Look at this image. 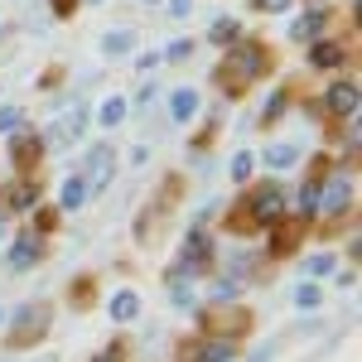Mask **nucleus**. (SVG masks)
<instances>
[{
    "mask_svg": "<svg viewBox=\"0 0 362 362\" xmlns=\"http://www.w3.org/2000/svg\"><path fill=\"white\" fill-rule=\"evenodd\" d=\"M329 112L334 116H358V83H334L329 87Z\"/></svg>",
    "mask_w": 362,
    "mask_h": 362,
    "instance_id": "423d86ee",
    "label": "nucleus"
},
{
    "mask_svg": "<svg viewBox=\"0 0 362 362\" xmlns=\"http://www.w3.org/2000/svg\"><path fill=\"white\" fill-rule=\"evenodd\" d=\"M329 271H334V256H309L305 261V276L314 280V276H329Z\"/></svg>",
    "mask_w": 362,
    "mask_h": 362,
    "instance_id": "393cba45",
    "label": "nucleus"
},
{
    "mask_svg": "<svg viewBox=\"0 0 362 362\" xmlns=\"http://www.w3.org/2000/svg\"><path fill=\"white\" fill-rule=\"evenodd\" d=\"M194 112H198V92L194 87H179V92L169 97V116H174V121H194Z\"/></svg>",
    "mask_w": 362,
    "mask_h": 362,
    "instance_id": "9b49d317",
    "label": "nucleus"
},
{
    "mask_svg": "<svg viewBox=\"0 0 362 362\" xmlns=\"http://www.w3.org/2000/svg\"><path fill=\"white\" fill-rule=\"evenodd\" d=\"M266 165H271V169H295V165H300V150L280 140V145H271V150H266Z\"/></svg>",
    "mask_w": 362,
    "mask_h": 362,
    "instance_id": "2eb2a0df",
    "label": "nucleus"
},
{
    "mask_svg": "<svg viewBox=\"0 0 362 362\" xmlns=\"http://www.w3.org/2000/svg\"><path fill=\"white\" fill-rule=\"evenodd\" d=\"M169 295H174V305H179V309H194V290H189L179 276H169Z\"/></svg>",
    "mask_w": 362,
    "mask_h": 362,
    "instance_id": "412c9836",
    "label": "nucleus"
},
{
    "mask_svg": "<svg viewBox=\"0 0 362 362\" xmlns=\"http://www.w3.org/2000/svg\"><path fill=\"white\" fill-rule=\"evenodd\" d=\"M300 213H305V218H314V213H319V184H314V179L300 189Z\"/></svg>",
    "mask_w": 362,
    "mask_h": 362,
    "instance_id": "aec40b11",
    "label": "nucleus"
},
{
    "mask_svg": "<svg viewBox=\"0 0 362 362\" xmlns=\"http://www.w3.org/2000/svg\"><path fill=\"white\" fill-rule=\"evenodd\" d=\"M87 184H83V174H68V179H63V184H58V203H63V208H68V213H78V208H83L87 203Z\"/></svg>",
    "mask_w": 362,
    "mask_h": 362,
    "instance_id": "0eeeda50",
    "label": "nucleus"
},
{
    "mask_svg": "<svg viewBox=\"0 0 362 362\" xmlns=\"http://www.w3.org/2000/svg\"><path fill=\"white\" fill-rule=\"evenodd\" d=\"M136 49V34L131 29H112V34H102V54L107 58H126Z\"/></svg>",
    "mask_w": 362,
    "mask_h": 362,
    "instance_id": "f8f14e48",
    "label": "nucleus"
},
{
    "mask_svg": "<svg viewBox=\"0 0 362 362\" xmlns=\"http://www.w3.org/2000/svg\"><path fill=\"white\" fill-rule=\"evenodd\" d=\"M247 208H251V223H276L280 213H285V189H280V184H261V189H256V194L247 198Z\"/></svg>",
    "mask_w": 362,
    "mask_h": 362,
    "instance_id": "f03ea898",
    "label": "nucleus"
},
{
    "mask_svg": "<svg viewBox=\"0 0 362 362\" xmlns=\"http://www.w3.org/2000/svg\"><path fill=\"white\" fill-rule=\"evenodd\" d=\"M126 112H131V102H126V97H107V102L97 107V121L112 131V126H121V121H126Z\"/></svg>",
    "mask_w": 362,
    "mask_h": 362,
    "instance_id": "4468645a",
    "label": "nucleus"
},
{
    "mask_svg": "<svg viewBox=\"0 0 362 362\" xmlns=\"http://www.w3.org/2000/svg\"><path fill=\"white\" fill-rule=\"evenodd\" d=\"M145 5H160V0H145Z\"/></svg>",
    "mask_w": 362,
    "mask_h": 362,
    "instance_id": "c9c22d12",
    "label": "nucleus"
},
{
    "mask_svg": "<svg viewBox=\"0 0 362 362\" xmlns=\"http://www.w3.org/2000/svg\"><path fill=\"white\" fill-rule=\"evenodd\" d=\"M0 131H25V112L20 107H0Z\"/></svg>",
    "mask_w": 362,
    "mask_h": 362,
    "instance_id": "5701e85b",
    "label": "nucleus"
},
{
    "mask_svg": "<svg viewBox=\"0 0 362 362\" xmlns=\"http://www.w3.org/2000/svg\"><path fill=\"white\" fill-rule=\"evenodd\" d=\"M256 10H290V0H251Z\"/></svg>",
    "mask_w": 362,
    "mask_h": 362,
    "instance_id": "7c9ffc66",
    "label": "nucleus"
},
{
    "mask_svg": "<svg viewBox=\"0 0 362 362\" xmlns=\"http://www.w3.org/2000/svg\"><path fill=\"white\" fill-rule=\"evenodd\" d=\"M261 68H266V54H261L256 44H242V39H237V44H232V58H227V68L218 78H227V73H232V78H256Z\"/></svg>",
    "mask_w": 362,
    "mask_h": 362,
    "instance_id": "7ed1b4c3",
    "label": "nucleus"
},
{
    "mask_svg": "<svg viewBox=\"0 0 362 362\" xmlns=\"http://www.w3.org/2000/svg\"><path fill=\"white\" fill-rule=\"evenodd\" d=\"M39 155H44V140L39 136H20L15 140V165H34Z\"/></svg>",
    "mask_w": 362,
    "mask_h": 362,
    "instance_id": "dca6fc26",
    "label": "nucleus"
},
{
    "mask_svg": "<svg viewBox=\"0 0 362 362\" xmlns=\"http://www.w3.org/2000/svg\"><path fill=\"white\" fill-rule=\"evenodd\" d=\"M329 25V15L324 10H309V15H300L295 25H290V39H300V44H309V39H319V29Z\"/></svg>",
    "mask_w": 362,
    "mask_h": 362,
    "instance_id": "6e6552de",
    "label": "nucleus"
},
{
    "mask_svg": "<svg viewBox=\"0 0 362 362\" xmlns=\"http://www.w3.org/2000/svg\"><path fill=\"white\" fill-rule=\"evenodd\" d=\"M309 63H314V68H334V63H343V44H334V39H329V44H314Z\"/></svg>",
    "mask_w": 362,
    "mask_h": 362,
    "instance_id": "f3484780",
    "label": "nucleus"
},
{
    "mask_svg": "<svg viewBox=\"0 0 362 362\" xmlns=\"http://www.w3.org/2000/svg\"><path fill=\"white\" fill-rule=\"evenodd\" d=\"M165 58H169V63H184V58H194V44L179 39V44H169V49H165Z\"/></svg>",
    "mask_w": 362,
    "mask_h": 362,
    "instance_id": "bb28decb",
    "label": "nucleus"
},
{
    "mask_svg": "<svg viewBox=\"0 0 362 362\" xmlns=\"http://www.w3.org/2000/svg\"><path fill=\"white\" fill-rule=\"evenodd\" d=\"M232 358H237V348L223 343V338H218V343H208V353H203V362H232Z\"/></svg>",
    "mask_w": 362,
    "mask_h": 362,
    "instance_id": "4be33fe9",
    "label": "nucleus"
},
{
    "mask_svg": "<svg viewBox=\"0 0 362 362\" xmlns=\"http://www.w3.org/2000/svg\"><path fill=\"white\" fill-rule=\"evenodd\" d=\"M136 102H140V107H150V102H155V83H145V87H140V92H136Z\"/></svg>",
    "mask_w": 362,
    "mask_h": 362,
    "instance_id": "2f4dec72",
    "label": "nucleus"
},
{
    "mask_svg": "<svg viewBox=\"0 0 362 362\" xmlns=\"http://www.w3.org/2000/svg\"><path fill=\"white\" fill-rule=\"evenodd\" d=\"M136 314H140V295H136V290H116V295H112V319H116V324H131Z\"/></svg>",
    "mask_w": 362,
    "mask_h": 362,
    "instance_id": "9d476101",
    "label": "nucleus"
},
{
    "mask_svg": "<svg viewBox=\"0 0 362 362\" xmlns=\"http://www.w3.org/2000/svg\"><path fill=\"white\" fill-rule=\"evenodd\" d=\"M155 63H160V54H140V58H136L140 73H155Z\"/></svg>",
    "mask_w": 362,
    "mask_h": 362,
    "instance_id": "c756f323",
    "label": "nucleus"
},
{
    "mask_svg": "<svg viewBox=\"0 0 362 362\" xmlns=\"http://www.w3.org/2000/svg\"><path fill=\"white\" fill-rule=\"evenodd\" d=\"M280 112H285V92H271V97H266V112H261V116H266V121H276Z\"/></svg>",
    "mask_w": 362,
    "mask_h": 362,
    "instance_id": "cd10ccee",
    "label": "nucleus"
},
{
    "mask_svg": "<svg viewBox=\"0 0 362 362\" xmlns=\"http://www.w3.org/2000/svg\"><path fill=\"white\" fill-rule=\"evenodd\" d=\"M54 10H58V15H68V10H73V0H54Z\"/></svg>",
    "mask_w": 362,
    "mask_h": 362,
    "instance_id": "473e14b6",
    "label": "nucleus"
},
{
    "mask_svg": "<svg viewBox=\"0 0 362 362\" xmlns=\"http://www.w3.org/2000/svg\"><path fill=\"white\" fill-rule=\"evenodd\" d=\"M112 174H116L112 145H92V150H87V165H83V184H87V194H102V189L112 184Z\"/></svg>",
    "mask_w": 362,
    "mask_h": 362,
    "instance_id": "f257e3e1",
    "label": "nucleus"
},
{
    "mask_svg": "<svg viewBox=\"0 0 362 362\" xmlns=\"http://www.w3.org/2000/svg\"><path fill=\"white\" fill-rule=\"evenodd\" d=\"M271 358H276V348H266V353H256L251 362H271Z\"/></svg>",
    "mask_w": 362,
    "mask_h": 362,
    "instance_id": "72a5a7b5",
    "label": "nucleus"
},
{
    "mask_svg": "<svg viewBox=\"0 0 362 362\" xmlns=\"http://www.w3.org/2000/svg\"><path fill=\"white\" fill-rule=\"evenodd\" d=\"M237 34H242V25H237L232 15H218V20H213V29H208V39H213L218 49H232V44H237Z\"/></svg>",
    "mask_w": 362,
    "mask_h": 362,
    "instance_id": "ddd939ff",
    "label": "nucleus"
},
{
    "mask_svg": "<svg viewBox=\"0 0 362 362\" xmlns=\"http://www.w3.org/2000/svg\"><path fill=\"white\" fill-rule=\"evenodd\" d=\"M295 309H319V285L314 280H300L295 285Z\"/></svg>",
    "mask_w": 362,
    "mask_h": 362,
    "instance_id": "a211bd4d",
    "label": "nucleus"
},
{
    "mask_svg": "<svg viewBox=\"0 0 362 362\" xmlns=\"http://www.w3.org/2000/svg\"><path fill=\"white\" fill-rule=\"evenodd\" d=\"M34 261H39V242H34V237H20V242L10 247V271L20 276V271H29Z\"/></svg>",
    "mask_w": 362,
    "mask_h": 362,
    "instance_id": "1a4fd4ad",
    "label": "nucleus"
},
{
    "mask_svg": "<svg viewBox=\"0 0 362 362\" xmlns=\"http://www.w3.org/2000/svg\"><path fill=\"white\" fill-rule=\"evenodd\" d=\"M251 169H256V160H251L247 150H242V155L232 160V179H237V184H247V179H251Z\"/></svg>",
    "mask_w": 362,
    "mask_h": 362,
    "instance_id": "b1692460",
    "label": "nucleus"
},
{
    "mask_svg": "<svg viewBox=\"0 0 362 362\" xmlns=\"http://www.w3.org/2000/svg\"><path fill=\"white\" fill-rule=\"evenodd\" d=\"M0 34H5V29H0Z\"/></svg>",
    "mask_w": 362,
    "mask_h": 362,
    "instance_id": "e433bc0d",
    "label": "nucleus"
},
{
    "mask_svg": "<svg viewBox=\"0 0 362 362\" xmlns=\"http://www.w3.org/2000/svg\"><path fill=\"white\" fill-rule=\"evenodd\" d=\"M0 319H5V314H0Z\"/></svg>",
    "mask_w": 362,
    "mask_h": 362,
    "instance_id": "4c0bfd02",
    "label": "nucleus"
},
{
    "mask_svg": "<svg viewBox=\"0 0 362 362\" xmlns=\"http://www.w3.org/2000/svg\"><path fill=\"white\" fill-rule=\"evenodd\" d=\"M208 261H213V242H208V232H189L179 276H203V271H208Z\"/></svg>",
    "mask_w": 362,
    "mask_h": 362,
    "instance_id": "20e7f679",
    "label": "nucleus"
},
{
    "mask_svg": "<svg viewBox=\"0 0 362 362\" xmlns=\"http://www.w3.org/2000/svg\"><path fill=\"white\" fill-rule=\"evenodd\" d=\"M87 5H107V0H87Z\"/></svg>",
    "mask_w": 362,
    "mask_h": 362,
    "instance_id": "f704fd0d",
    "label": "nucleus"
},
{
    "mask_svg": "<svg viewBox=\"0 0 362 362\" xmlns=\"http://www.w3.org/2000/svg\"><path fill=\"white\" fill-rule=\"evenodd\" d=\"M34 203H39V189L34 184H15L10 189V208H34Z\"/></svg>",
    "mask_w": 362,
    "mask_h": 362,
    "instance_id": "6ab92c4d",
    "label": "nucleus"
},
{
    "mask_svg": "<svg viewBox=\"0 0 362 362\" xmlns=\"http://www.w3.org/2000/svg\"><path fill=\"white\" fill-rule=\"evenodd\" d=\"M242 295V280H218L213 285V300H237Z\"/></svg>",
    "mask_w": 362,
    "mask_h": 362,
    "instance_id": "a878e982",
    "label": "nucleus"
},
{
    "mask_svg": "<svg viewBox=\"0 0 362 362\" xmlns=\"http://www.w3.org/2000/svg\"><path fill=\"white\" fill-rule=\"evenodd\" d=\"M319 208H324L329 218H338V213H348V208H353V179H343V174H334V179H329V189H319Z\"/></svg>",
    "mask_w": 362,
    "mask_h": 362,
    "instance_id": "39448f33",
    "label": "nucleus"
},
{
    "mask_svg": "<svg viewBox=\"0 0 362 362\" xmlns=\"http://www.w3.org/2000/svg\"><path fill=\"white\" fill-rule=\"evenodd\" d=\"M169 15H174V20H189V15H194V0H169Z\"/></svg>",
    "mask_w": 362,
    "mask_h": 362,
    "instance_id": "c85d7f7f",
    "label": "nucleus"
}]
</instances>
